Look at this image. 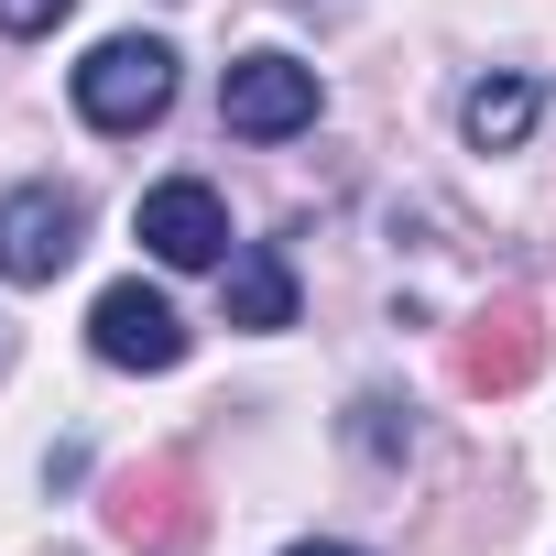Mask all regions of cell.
Wrapping results in <instances>:
<instances>
[{"label":"cell","mask_w":556,"mask_h":556,"mask_svg":"<svg viewBox=\"0 0 556 556\" xmlns=\"http://www.w3.org/2000/svg\"><path fill=\"white\" fill-rule=\"evenodd\" d=\"M77 110H88L99 131H153V121L175 110V45H153V34H110V45L77 66Z\"/></svg>","instance_id":"1"},{"label":"cell","mask_w":556,"mask_h":556,"mask_svg":"<svg viewBox=\"0 0 556 556\" xmlns=\"http://www.w3.org/2000/svg\"><path fill=\"white\" fill-rule=\"evenodd\" d=\"M447 371H458V393H523V382L545 371V317H534V295H491V306L447 339Z\"/></svg>","instance_id":"2"},{"label":"cell","mask_w":556,"mask_h":556,"mask_svg":"<svg viewBox=\"0 0 556 556\" xmlns=\"http://www.w3.org/2000/svg\"><path fill=\"white\" fill-rule=\"evenodd\" d=\"M88 240V207L66 186H12L0 197V285H55Z\"/></svg>","instance_id":"3"},{"label":"cell","mask_w":556,"mask_h":556,"mask_svg":"<svg viewBox=\"0 0 556 556\" xmlns=\"http://www.w3.org/2000/svg\"><path fill=\"white\" fill-rule=\"evenodd\" d=\"M218 121L240 131V142H285V131H306L317 121V66L306 55H240L229 66V88H218Z\"/></svg>","instance_id":"4"},{"label":"cell","mask_w":556,"mask_h":556,"mask_svg":"<svg viewBox=\"0 0 556 556\" xmlns=\"http://www.w3.org/2000/svg\"><path fill=\"white\" fill-rule=\"evenodd\" d=\"M99 523H110L121 545H142V556L186 545V534H197V469H186V458H142V469H121L110 502H99Z\"/></svg>","instance_id":"5"},{"label":"cell","mask_w":556,"mask_h":556,"mask_svg":"<svg viewBox=\"0 0 556 556\" xmlns=\"http://www.w3.org/2000/svg\"><path fill=\"white\" fill-rule=\"evenodd\" d=\"M88 350H99L110 371H175V361H186V317H175L153 285H110V295L88 306Z\"/></svg>","instance_id":"6"},{"label":"cell","mask_w":556,"mask_h":556,"mask_svg":"<svg viewBox=\"0 0 556 556\" xmlns=\"http://www.w3.org/2000/svg\"><path fill=\"white\" fill-rule=\"evenodd\" d=\"M142 240H153V262H175V273L229 262V207H218V186H197V175L153 186V197H142Z\"/></svg>","instance_id":"7"},{"label":"cell","mask_w":556,"mask_h":556,"mask_svg":"<svg viewBox=\"0 0 556 556\" xmlns=\"http://www.w3.org/2000/svg\"><path fill=\"white\" fill-rule=\"evenodd\" d=\"M218 317H229V328H295V273H285L273 240H251V251L218 273Z\"/></svg>","instance_id":"8"},{"label":"cell","mask_w":556,"mask_h":556,"mask_svg":"<svg viewBox=\"0 0 556 556\" xmlns=\"http://www.w3.org/2000/svg\"><path fill=\"white\" fill-rule=\"evenodd\" d=\"M534 110H545V88H534V77H480V88L458 99V131H469L480 153H513V142L534 131Z\"/></svg>","instance_id":"9"},{"label":"cell","mask_w":556,"mask_h":556,"mask_svg":"<svg viewBox=\"0 0 556 556\" xmlns=\"http://www.w3.org/2000/svg\"><path fill=\"white\" fill-rule=\"evenodd\" d=\"M350 437H361L371 458H404V426H393V404H382V393H371V404L350 415Z\"/></svg>","instance_id":"10"},{"label":"cell","mask_w":556,"mask_h":556,"mask_svg":"<svg viewBox=\"0 0 556 556\" xmlns=\"http://www.w3.org/2000/svg\"><path fill=\"white\" fill-rule=\"evenodd\" d=\"M77 0H0V34H55Z\"/></svg>","instance_id":"11"},{"label":"cell","mask_w":556,"mask_h":556,"mask_svg":"<svg viewBox=\"0 0 556 556\" xmlns=\"http://www.w3.org/2000/svg\"><path fill=\"white\" fill-rule=\"evenodd\" d=\"M285 556H361V545H285Z\"/></svg>","instance_id":"12"}]
</instances>
